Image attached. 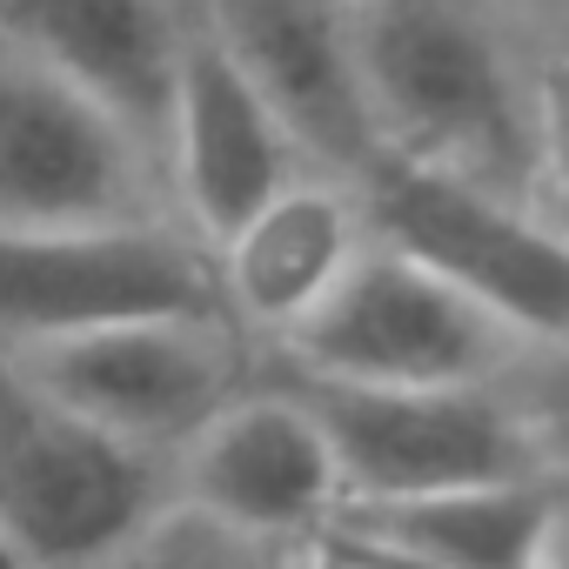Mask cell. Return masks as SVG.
<instances>
[{"instance_id":"1","label":"cell","mask_w":569,"mask_h":569,"mask_svg":"<svg viewBox=\"0 0 569 569\" xmlns=\"http://www.w3.org/2000/svg\"><path fill=\"white\" fill-rule=\"evenodd\" d=\"M362 74L389 148L489 181L502 194L536 168V101H522L496 34L469 0H362Z\"/></svg>"},{"instance_id":"2","label":"cell","mask_w":569,"mask_h":569,"mask_svg":"<svg viewBox=\"0 0 569 569\" xmlns=\"http://www.w3.org/2000/svg\"><path fill=\"white\" fill-rule=\"evenodd\" d=\"M168 456H148L0 356V549L21 569H114L168 509Z\"/></svg>"},{"instance_id":"3","label":"cell","mask_w":569,"mask_h":569,"mask_svg":"<svg viewBox=\"0 0 569 569\" xmlns=\"http://www.w3.org/2000/svg\"><path fill=\"white\" fill-rule=\"evenodd\" d=\"M376 241L416 254L522 342H569V234L529 221L502 188L389 148L369 174Z\"/></svg>"},{"instance_id":"4","label":"cell","mask_w":569,"mask_h":569,"mask_svg":"<svg viewBox=\"0 0 569 569\" xmlns=\"http://www.w3.org/2000/svg\"><path fill=\"white\" fill-rule=\"evenodd\" d=\"M221 289L194 248L148 221L0 228V342L8 356L121 329L214 316Z\"/></svg>"},{"instance_id":"5","label":"cell","mask_w":569,"mask_h":569,"mask_svg":"<svg viewBox=\"0 0 569 569\" xmlns=\"http://www.w3.org/2000/svg\"><path fill=\"white\" fill-rule=\"evenodd\" d=\"M296 396L322 416L349 502L536 476V449L489 382H336L302 369Z\"/></svg>"},{"instance_id":"6","label":"cell","mask_w":569,"mask_h":569,"mask_svg":"<svg viewBox=\"0 0 569 569\" xmlns=\"http://www.w3.org/2000/svg\"><path fill=\"white\" fill-rule=\"evenodd\" d=\"M509 329L416 254L376 241L336 281V296L289 336L296 369L336 382H489Z\"/></svg>"},{"instance_id":"7","label":"cell","mask_w":569,"mask_h":569,"mask_svg":"<svg viewBox=\"0 0 569 569\" xmlns=\"http://www.w3.org/2000/svg\"><path fill=\"white\" fill-rule=\"evenodd\" d=\"M14 362L48 396H61L74 416H88L94 429H108L148 456H181L234 402L214 316L121 322V329L21 349Z\"/></svg>"},{"instance_id":"8","label":"cell","mask_w":569,"mask_h":569,"mask_svg":"<svg viewBox=\"0 0 569 569\" xmlns=\"http://www.w3.org/2000/svg\"><path fill=\"white\" fill-rule=\"evenodd\" d=\"M174 489L201 522L254 542H309L349 502L336 442L296 389L228 402L181 449Z\"/></svg>"},{"instance_id":"9","label":"cell","mask_w":569,"mask_h":569,"mask_svg":"<svg viewBox=\"0 0 569 569\" xmlns=\"http://www.w3.org/2000/svg\"><path fill=\"white\" fill-rule=\"evenodd\" d=\"M148 148L81 88L34 68H0V228L141 221Z\"/></svg>"},{"instance_id":"10","label":"cell","mask_w":569,"mask_h":569,"mask_svg":"<svg viewBox=\"0 0 569 569\" xmlns=\"http://www.w3.org/2000/svg\"><path fill=\"white\" fill-rule=\"evenodd\" d=\"M208 28L268 94L296 148L349 174H369L389 154L356 48V14H342L336 0H208Z\"/></svg>"},{"instance_id":"11","label":"cell","mask_w":569,"mask_h":569,"mask_svg":"<svg viewBox=\"0 0 569 569\" xmlns=\"http://www.w3.org/2000/svg\"><path fill=\"white\" fill-rule=\"evenodd\" d=\"M188 34L168 0H0V41L101 101L148 161H168Z\"/></svg>"},{"instance_id":"12","label":"cell","mask_w":569,"mask_h":569,"mask_svg":"<svg viewBox=\"0 0 569 569\" xmlns=\"http://www.w3.org/2000/svg\"><path fill=\"white\" fill-rule=\"evenodd\" d=\"M289 154L296 134L281 128L268 94L248 81V68L221 48V34L201 21L188 34V68H181V101H174V141L168 168L181 181L188 214L201 234L221 248L254 208H268L289 188Z\"/></svg>"},{"instance_id":"13","label":"cell","mask_w":569,"mask_h":569,"mask_svg":"<svg viewBox=\"0 0 569 569\" xmlns=\"http://www.w3.org/2000/svg\"><path fill=\"white\" fill-rule=\"evenodd\" d=\"M356 254H362V214L336 188L289 181L221 241V289L248 322L296 336L336 296Z\"/></svg>"},{"instance_id":"14","label":"cell","mask_w":569,"mask_h":569,"mask_svg":"<svg viewBox=\"0 0 569 569\" xmlns=\"http://www.w3.org/2000/svg\"><path fill=\"white\" fill-rule=\"evenodd\" d=\"M336 522L449 569H542L562 509L536 489V476H516V482L396 496V502H342Z\"/></svg>"},{"instance_id":"15","label":"cell","mask_w":569,"mask_h":569,"mask_svg":"<svg viewBox=\"0 0 569 569\" xmlns=\"http://www.w3.org/2000/svg\"><path fill=\"white\" fill-rule=\"evenodd\" d=\"M509 409H516L536 462L569 469V342H542V362L529 369V382Z\"/></svg>"},{"instance_id":"16","label":"cell","mask_w":569,"mask_h":569,"mask_svg":"<svg viewBox=\"0 0 569 569\" xmlns=\"http://www.w3.org/2000/svg\"><path fill=\"white\" fill-rule=\"evenodd\" d=\"M536 141L542 161L569 181V61H549L536 81Z\"/></svg>"},{"instance_id":"17","label":"cell","mask_w":569,"mask_h":569,"mask_svg":"<svg viewBox=\"0 0 569 569\" xmlns=\"http://www.w3.org/2000/svg\"><path fill=\"white\" fill-rule=\"evenodd\" d=\"M369 569H449V562H429V556H416V549H396V542H376V536H362V529H342V522H329Z\"/></svg>"},{"instance_id":"18","label":"cell","mask_w":569,"mask_h":569,"mask_svg":"<svg viewBox=\"0 0 569 569\" xmlns=\"http://www.w3.org/2000/svg\"><path fill=\"white\" fill-rule=\"evenodd\" d=\"M542 569H569V509H562V522H556V542H549Z\"/></svg>"},{"instance_id":"19","label":"cell","mask_w":569,"mask_h":569,"mask_svg":"<svg viewBox=\"0 0 569 569\" xmlns=\"http://www.w3.org/2000/svg\"><path fill=\"white\" fill-rule=\"evenodd\" d=\"M114 569H161V562H134V556H121V562H114Z\"/></svg>"}]
</instances>
